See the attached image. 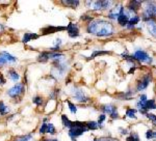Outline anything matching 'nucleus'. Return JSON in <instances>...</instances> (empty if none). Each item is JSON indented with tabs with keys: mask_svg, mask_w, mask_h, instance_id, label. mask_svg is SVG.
<instances>
[{
	"mask_svg": "<svg viewBox=\"0 0 156 141\" xmlns=\"http://www.w3.org/2000/svg\"><path fill=\"white\" fill-rule=\"evenodd\" d=\"M0 56L3 57L4 60H5L7 64H15V62L17 61V58L15 57V56H13L12 54H10L8 52H6V51L0 52Z\"/></svg>",
	"mask_w": 156,
	"mask_h": 141,
	"instance_id": "ddd939ff",
	"label": "nucleus"
},
{
	"mask_svg": "<svg viewBox=\"0 0 156 141\" xmlns=\"http://www.w3.org/2000/svg\"><path fill=\"white\" fill-rule=\"evenodd\" d=\"M44 141H58L57 139H45Z\"/></svg>",
	"mask_w": 156,
	"mask_h": 141,
	"instance_id": "c03bdc74",
	"label": "nucleus"
},
{
	"mask_svg": "<svg viewBox=\"0 0 156 141\" xmlns=\"http://www.w3.org/2000/svg\"><path fill=\"white\" fill-rule=\"evenodd\" d=\"M56 133L55 127H54L52 123H47V132L46 134H50V135H54Z\"/></svg>",
	"mask_w": 156,
	"mask_h": 141,
	"instance_id": "2f4dec72",
	"label": "nucleus"
},
{
	"mask_svg": "<svg viewBox=\"0 0 156 141\" xmlns=\"http://www.w3.org/2000/svg\"><path fill=\"white\" fill-rule=\"evenodd\" d=\"M32 103L37 106H42L44 104V99L43 96H35L32 98Z\"/></svg>",
	"mask_w": 156,
	"mask_h": 141,
	"instance_id": "b1692460",
	"label": "nucleus"
},
{
	"mask_svg": "<svg viewBox=\"0 0 156 141\" xmlns=\"http://www.w3.org/2000/svg\"><path fill=\"white\" fill-rule=\"evenodd\" d=\"M120 131H121V134L122 135H126V134H128V131L127 130H124V129H120Z\"/></svg>",
	"mask_w": 156,
	"mask_h": 141,
	"instance_id": "79ce46f5",
	"label": "nucleus"
},
{
	"mask_svg": "<svg viewBox=\"0 0 156 141\" xmlns=\"http://www.w3.org/2000/svg\"><path fill=\"white\" fill-rule=\"evenodd\" d=\"M7 75H8V78H10V79L12 80L13 82H17V81H19V80H20V75H19L18 72H17L16 70H14V69H10V70H8Z\"/></svg>",
	"mask_w": 156,
	"mask_h": 141,
	"instance_id": "dca6fc26",
	"label": "nucleus"
},
{
	"mask_svg": "<svg viewBox=\"0 0 156 141\" xmlns=\"http://www.w3.org/2000/svg\"><path fill=\"white\" fill-rule=\"evenodd\" d=\"M81 19H82V20H84V21H91V22L93 21V17H90V16H88V15H84V16H82Z\"/></svg>",
	"mask_w": 156,
	"mask_h": 141,
	"instance_id": "58836bf2",
	"label": "nucleus"
},
{
	"mask_svg": "<svg viewBox=\"0 0 156 141\" xmlns=\"http://www.w3.org/2000/svg\"><path fill=\"white\" fill-rule=\"evenodd\" d=\"M65 29H66V27H54L50 25V26H48L43 29V32H44V34H50V33H54V32H56V31H60V30H65Z\"/></svg>",
	"mask_w": 156,
	"mask_h": 141,
	"instance_id": "2eb2a0df",
	"label": "nucleus"
},
{
	"mask_svg": "<svg viewBox=\"0 0 156 141\" xmlns=\"http://www.w3.org/2000/svg\"><path fill=\"white\" fill-rule=\"evenodd\" d=\"M63 5L67 6V7L75 8L79 5V1L78 0H63L62 1Z\"/></svg>",
	"mask_w": 156,
	"mask_h": 141,
	"instance_id": "6ab92c4d",
	"label": "nucleus"
},
{
	"mask_svg": "<svg viewBox=\"0 0 156 141\" xmlns=\"http://www.w3.org/2000/svg\"><path fill=\"white\" fill-rule=\"evenodd\" d=\"M154 18H156V2H147L146 7L143 12V19L147 22L149 20H154Z\"/></svg>",
	"mask_w": 156,
	"mask_h": 141,
	"instance_id": "7ed1b4c3",
	"label": "nucleus"
},
{
	"mask_svg": "<svg viewBox=\"0 0 156 141\" xmlns=\"http://www.w3.org/2000/svg\"><path fill=\"white\" fill-rule=\"evenodd\" d=\"M121 8H122V5H117L116 7L110 8L108 12V18L110 19V20H117L120 15V12H121Z\"/></svg>",
	"mask_w": 156,
	"mask_h": 141,
	"instance_id": "f8f14e48",
	"label": "nucleus"
},
{
	"mask_svg": "<svg viewBox=\"0 0 156 141\" xmlns=\"http://www.w3.org/2000/svg\"><path fill=\"white\" fill-rule=\"evenodd\" d=\"M46 132H47V123H42L40 128V134H46Z\"/></svg>",
	"mask_w": 156,
	"mask_h": 141,
	"instance_id": "4c0bfd02",
	"label": "nucleus"
},
{
	"mask_svg": "<svg viewBox=\"0 0 156 141\" xmlns=\"http://www.w3.org/2000/svg\"><path fill=\"white\" fill-rule=\"evenodd\" d=\"M140 101H142V102H145V101H147V96L146 94H142L140 98Z\"/></svg>",
	"mask_w": 156,
	"mask_h": 141,
	"instance_id": "a19ab883",
	"label": "nucleus"
},
{
	"mask_svg": "<svg viewBox=\"0 0 156 141\" xmlns=\"http://www.w3.org/2000/svg\"><path fill=\"white\" fill-rule=\"evenodd\" d=\"M86 128H88V130H97L99 128V125L97 121H88Z\"/></svg>",
	"mask_w": 156,
	"mask_h": 141,
	"instance_id": "cd10ccee",
	"label": "nucleus"
},
{
	"mask_svg": "<svg viewBox=\"0 0 156 141\" xmlns=\"http://www.w3.org/2000/svg\"><path fill=\"white\" fill-rule=\"evenodd\" d=\"M141 4H142V1H136V0H133V1L130 2L129 5H128V9H129L130 12H136L138 9H140Z\"/></svg>",
	"mask_w": 156,
	"mask_h": 141,
	"instance_id": "a211bd4d",
	"label": "nucleus"
},
{
	"mask_svg": "<svg viewBox=\"0 0 156 141\" xmlns=\"http://www.w3.org/2000/svg\"><path fill=\"white\" fill-rule=\"evenodd\" d=\"M140 20L141 19L138 16H133V17H131V18H129V21H128V23H127V28H129V29L133 28V27L140 22Z\"/></svg>",
	"mask_w": 156,
	"mask_h": 141,
	"instance_id": "aec40b11",
	"label": "nucleus"
},
{
	"mask_svg": "<svg viewBox=\"0 0 156 141\" xmlns=\"http://www.w3.org/2000/svg\"><path fill=\"white\" fill-rule=\"evenodd\" d=\"M146 138L147 139H155L156 138V131L153 130H148L146 133Z\"/></svg>",
	"mask_w": 156,
	"mask_h": 141,
	"instance_id": "473e14b6",
	"label": "nucleus"
},
{
	"mask_svg": "<svg viewBox=\"0 0 156 141\" xmlns=\"http://www.w3.org/2000/svg\"><path fill=\"white\" fill-rule=\"evenodd\" d=\"M105 54H110V52H108V51H98V50H95V51L92 53V55H91V57L88 58V59H94L96 56L105 55Z\"/></svg>",
	"mask_w": 156,
	"mask_h": 141,
	"instance_id": "a878e982",
	"label": "nucleus"
},
{
	"mask_svg": "<svg viewBox=\"0 0 156 141\" xmlns=\"http://www.w3.org/2000/svg\"><path fill=\"white\" fill-rule=\"evenodd\" d=\"M93 141H99L98 139H94V140H93Z\"/></svg>",
	"mask_w": 156,
	"mask_h": 141,
	"instance_id": "a18cd8bd",
	"label": "nucleus"
},
{
	"mask_svg": "<svg viewBox=\"0 0 156 141\" xmlns=\"http://www.w3.org/2000/svg\"><path fill=\"white\" fill-rule=\"evenodd\" d=\"M105 118H106V115L105 114H101L100 116H99V118H98V121H97V123H98V125H99V128H102V123L103 121H105Z\"/></svg>",
	"mask_w": 156,
	"mask_h": 141,
	"instance_id": "c9c22d12",
	"label": "nucleus"
},
{
	"mask_svg": "<svg viewBox=\"0 0 156 141\" xmlns=\"http://www.w3.org/2000/svg\"><path fill=\"white\" fill-rule=\"evenodd\" d=\"M10 107L5 106L3 102H0V114H1V115L8 114V113H10Z\"/></svg>",
	"mask_w": 156,
	"mask_h": 141,
	"instance_id": "5701e85b",
	"label": "nucleus"
},
{
	"mask_svg": "<svg viewBox=\"0 0 156 141\" xmlns=\"http://www.w3.org/2000/svg\"><path fill=\"white\" fill-rule=\"evenodd\" d=\"M134 60H138L141 62H146V64H151L152 62V58L148 55V53H146L143 50H138L134 52L133 54Z\"/></svg>",
	"mask_w": 156,
	"mask_h": 141,
	"instance_id": "423d86ee",
	"label": "nucleus"
},
{
	"mask_svg": "<svg viewBox=\"0 0 156 141\" xmlns=\"http://www.w3.org/2000/svg\"><path fill=\"white\" fill-rule=\"evenodd\" d=\"M5 79H4V77H3V75H2L1 73H0V85H4L5 84Z\"/></svg>",
	"mask_w": 156,
	"mask_h": 141,
	"instance_id": "ea45409f",
	"label": "nucleus"
},
{
	"mask_svg": "<svg viewBox=\"0 0 156 141\" xmlns=\"http://www.w3.org/2000/svg\"><path fill=\"white\" fill-rule=\"evenodd\" d=\"M147 28H148L149 32L152 37H156V21L155 20H149L146 22Z\"/></svg>",
	"mask_w": 156,
	"mask_h": 141,
	"instance_id": "4468645a",
	"label": "nucleus"
},
{
	"mask_svg": "<svg viewBox=\"0 0 156 141\" xmlns=\"http://www.w3.org/2000/svg\"><path fill=\"white\" fill-rule=\"evenodd\" d=\"M113 2L111 1H90L86 2V5L93 10H101V9H108L110 8Z\"/></svg>",
	"mask_w": 156,
	"mask_h": 141,
	"instance_id": "20e7f679",
	"label": "nucleus"
},
{
	"mask_svg": "<svg viewBox=\"0 0 156 141\" xmlns=\"http://www.w3.org/2000/svg\"><path fill=\"white\" fill-rule=\"evenodd\" d=\"M151 109H156V103L154 100H147L145 103V111L151 110Z\"/></svg>",
	"mask_w": 156,
	"mask_h": 141,
	"instance_id": "412c9836",
	"label": "nucleus"
},
{
	"mask_svg": "<svg viewBox=\"0 0 156 141\" xmlns=\"http://www.w3.org/2000/svg\"><path fill=\"white\" fill-rule=\"evenodd\" d=\"M155 141H156V140H155Z\"/></svg>",
	"mask_w": 156,
	"mask_h": 141,
	"instance_id": "49530a36",
	"label": "nucleus"
},
{
	"mask_svg": "<svg viewBox=\"0 0 156 141\" xmlns=\"http://www.w3.org/2000/svg\"><path fill=\"white\" fill-rule=\"evenodd\" d=\"M66 30L68 31V34L70 37H79V28H78L77 24L69 23V25H67V27H66Z\"/></svg>",
	"mask_w": 156,
	"mask_h": 141,
	"instance_id": "9d476101",
	"label": "nucleus"
},
{
	"mask_svg": "<svg viewBox=\"0 0 156 141\" xmlns=\"http://www.w3.org/2000/svg\"><path fill=\"white\" fill-rule=\"evenodd\" d=\"M132 96H134L133 91H126V92H124V94H122L121 96H120V98H121V100L127 101V100H130Z\"/></svg>",
	"mask_w": 156,
	"mask_h": 141,
	"instance_id": "bb28decb",
	"label": "nucleus"
},
{
	"mask_svg": "<svg viewBox=\"0 0 156 141\" xmlns=\"http://www.w3.org/2000/svg\"><path fill=\"white\" fill-rule=\"evenodd\" d=\"M49 52H42L39 56H38V61L40 62H47L50 59L49 57Z\"/></svg>",
	"mask_w": 156,
	"mask_h": 141,
	"instance_id": "4be33fe9",
	"label": "nucleus"
},
{
	"mask_svg": "<svg viewBox=\"0 0 156 141\" xmlns=\"http://www.w3.org/2000/svg\"><path fill=\"white\" fill-rule=\"evenodd\" d=\"M101 110H102L104 113H106V114H109V115H110V117H111L113 119L119 118V113H118L117 107L113 106V105H111V104L104 105V106L101 107Z\"/></svg>",
	"mask_w": 156,
	"mask_h": 141,
	"instance_id": "6e6552de",
	"label": "nucleus"
},
{
	"mask_svg": "<svg viewBox=\"0 0 156 141\" xmlns=\"http://www.w3.org/2000/svg\"><path fill=\"white\" fill-rule=\"evenodd\" d=\"M14 141H32V136L31 135L18 136L17 138H15Z\"/></svg>",
	"mask_w": 156,
	"mask_h": 141,
	"instance_id": "c85d7f7f",
	"label": "nucleus"
},
{
	"mask_svg": "<svg viewBox=\"0 0 156 141\" xmlns=\"http://www.w3.org/2000/svg\"><path fill=\"white\" fill-rule=\"evenodd\" d=\"M126 141H141V140H140V137H138V133L132 132V133H130V136L127 137Z\"/></svg>",
	"mask_w": 156,
	"mask_h": 141,
	"instance_id": "7c9ffc66",
	"label": "nucleus"
},
{
	"mask_svg": "<svg viewBox=\"0 0 156 141\" xmlns=\"http://www.w3.org/2000/svg\"><path fill=\"white\" fill-rule=\"evenodd\" d=\"M86 31L90 34L100 37H110L115 33V27L110 22L105 20H93L88 23Z\"/></svg>",
	"mask_w": 156,
	"mask_h": 141,
	"instance_id": "f257e3e1",
	"label": "nucleus"
},
{
	"mask_svg": "<svg viewBox=\"0 0 156 141\" xmlns=\"http://www.w3.org/2000/svg\"><path fill=\"white\" fill-rule=\"evenodd\" d=\"M125 8H124V6H122V8H121V12H120V15H119V17H118V23H119V25L120 26H122V27H124V26H126L127 25V23H128V21H129V16H128L127 14H125Z\"/></svg>",
	"mask_w": 156,
	"mask_h": 141,
	"instance_id": "9b49d317",
	"label": "nucleus"
},
{
	"mask_svg": "<svg viewBox=\"0 0 156 141\" xmlns=\"http://www.w3.org/2000/svg\"><path fill=\"white\" fill-rule=\"evenodd\" d=\"M151 80H152V76H151V74H146V75H145L144 77L138 81V86H136L138 91H142V90L146 89V88L148 87L149 83L151 82Z\"/></svg>",
	"mask_w": 156,
	"mask_h": 141,
	"instance_id": "1a4fd4ad",
	"label": "nucleus"
},
{
	"mask_svg": "<svg viewBox=\"0 0 156 141\" xmlns=\"http://www.w3.org/2000/svg\"><path fill=\"white\" fill-rule=\"evenodd\" d=\"M68 106H69V109H70L71 113H73V114H75V113L77 112V107L75 106V105L73 104L72 102H70V101H68Z\"/></svg>",
	"mask_w": 156,
	"mask_h": 141,
	"instance_id": "72a5a7b5",
	"label": "nucleus"
},
{
	"mask_svg": "<svg viewBox=\"0 0 156 141\" xmlns=\"http://www.w3.org/2000/svg\"><path fill=\"white\" fill-rule=\"evenodd\" d=\"M135 113H136L135 109H131V108L127 109V110H126V116L129 117V118H134V119H135L136 118Z\"/></svg>",
	"mask_w": 156,
	"mask_h": 141,
	"instance_id": "c756f323",
	"label": "nucleus"
},
{
	"mask_svg": "<svg viewBox=\"0 0 156 141\" xmlns=\"http://www.w3.org/2000/svg\"><path fill=\"white\" fill-rule=\"evenodd\" d=\"M4 30V27H3V25H1L0 24V32H2V31Z\"/></svg>",
	"mask_w": 156,
	"mask_h": 141,
	"instance_id": "37998d69",
	"label": "nucleus"
},
{
	"mask_svg": "<svg viewBox=\"0 0 156 141\" xmlns=\"http://www.w3.org/2000/svg\"><path fill=\"white\" fill-rule=\"evenodd\" d=\"M72 96H73V98L79 103H85L88 101V96H86L85 92H84L81 88L75 87L74 89L72 90Z\"/></svg>",
	"mask_w": 156,
	"mask_h": 141,
	"instance_id": "0eeeda50",
	"label": "nucleus"
},
{
	"mask_svg": "<svg viewBox=\"0 0 156 141\" xmlns=\"http://www.w3.org/2000/svg\"><path fill=\"white\" fill-rule=\"evenodd\" d=\"M99 141H120L119 139L117 138H113V137H101V138H98Z\"/></svg>",
	"mask_w": 156,
	"mask_h": 141,
	"instance_id": "e433bc0d",
	"label": "nucleus"
},
{
	"mask_svg": "<svg viewBox=\"0 0 156 141\" xmlns=\"http://www.w3.org/2000/svg\"><path fill=\"white\" fill-rule=\"evenodd\" d=\"M39 39V34H35V33H31V32H26L24 35H23L22 42L24 44H26V43H28V42H30L31 39Z\"/></svg>",
	"mask_w": 156,
	"mask_h": 141,
	"instance_id": "f3484780",
	"label": "nucleus"
},
{
	"mask_svg": "<svg viewBox=\"0 0 156 141\" xmlns=\"http://www.w3.org/2000/svg\"><path fill=\"white\" fill-rule=\"evenodd\" d=\"M62 121H63V125H64L66 128H69V129H70V128L72 127V121L67 117V115H65V114L62 115Z\"/></svg>",
	"mask_w": 156,
	"mask_h": 141,
	"instance_id": "393cba45",
	"label": "nucleus"
},
{
	"mask_svg": "<svg viewBox=\"0 0 156 141\" xmlns=\"http://www.w3.org/2000/svg\"><path fill=\"white\" fill-rule=\"evenodd\" d=\"M25 92V86L23 83H16L12 88L7 90V96L13 99L21 96Z\"/></svg>",
	"mask_w": 156,
	"mask_h": 141,
	"instance_id": "39448f33",
	"label": "nucleus"
},
{
	"mask_svg": "<svg viewBox=\"0 0 156 141\" xmlns=\"http://www.w3.org/2000/svg\"><path fill=\"white\" fill-rule=\"evenodd\" d=\"M147 117H148L149 119H150L151 121H152V123L154 126H156V115L152 114V113H147Z\"/></svg>",
	"mask_w": 156,
	"mask_h": 141,
	"instance_id": "f704fd0d",
	"label": "nucleus"
},
{
	"mask_svg": "<svg viewBox=\"0 0 156 141\" xmlns=\"http://www.w3.org/2000/svg\"><path fill=\"white\" fill-rule=\"evenodd\" d=\"M88 128H86V123H82V121H72V127L69 129V136L72 138L74 141H76L77 137L81 136L85 132H88Z\"/></svg>",
	"mask_w": 156,
	"mask_h": 141,
	"instance_id": "f03ea898",
	"label": "nucleus"
}]
</instances>
